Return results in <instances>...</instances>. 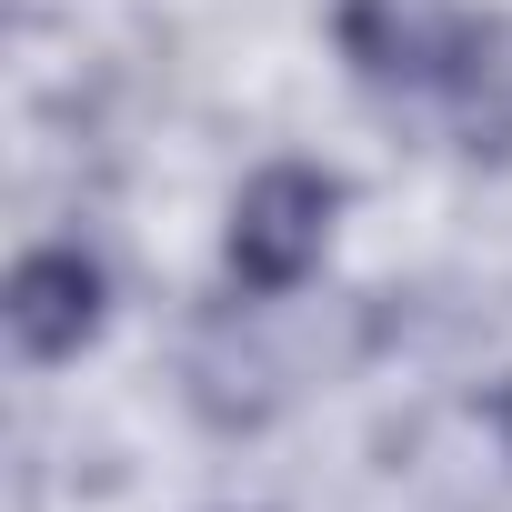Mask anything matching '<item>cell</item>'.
Wrapping results in <instances>:
<instances>
[{
	"mask_svg": "<svg viewBox=\"0 0 512 512\" xmlns=\"http://www.w3.org/2000/svg\"><path fill=\"white\" fill-rule=\"evenodd\" d=\"M492 442H502V452H512V382H502V392H492Z\"/></svg>",
	"mask_w": 512,
	"mask_h": 512,
	"instance_id": "6",
	"label": "cell"
},
{
	"mask_svg": "<svg viewBox=\"0 0 512 512\" xmlns=\"http://www.w3.org/2000/svg\"><path fill=\"white\" fill-rule=\"evenodd\" d=\"M452 31L462 11H442V0H332V41L372 91H442Z\"/></svg>",
	"mask_w": 512,
	"mask_h": 512,
	"instance_id": "3",
	"label": "cell"
},
{
	"mask_svg": "<svg viewBox=\"0 0 512 512\" xmlns=\"http://www.w3.org/2000/svg\"><path fill=\"white\" fill-rule=\"evenodd\" d=\"M181 392L211 432H262L282 412V362L241 312H201L191 342H181Z\"/></svg>",
	"mask_w": 512,
	"mask_h": 512,
	"instance_id": "4",
	"label": "cell"
},
{
	"mask_svg": "<svg viewBox=\"0 0 512 512\" xmlns=\"http://www.w3.org/2000/svg\"><path fill=\"white\" fill-rule=\"evenodd\" d=\"M0 322H11L21 362H81L111 322V272L81 241H41L11 262V292H0Z\"/></svg>",
	"mask_w": 512,
	"mask_h": 512,
	"instance_id": "2",
	"label": "cell"
},
{
	"mask_svg": "<svg viewBox=\"0 0 512 512\" xmlns=\"http://www.w3.org/2000/svg\"><path fill=\"white\" fill-rule=\"evenodd\" d=\"M442 101L472 151H512V21L502 11H462L452 61H442Z\"/></svg>",
	"mask_w": 512,
	"mask_h": 512,
	"instance_id": "5",
	"label": "cell"
},
{
	"mask_svg": "<svg viewBox=\"0 0 512 512\" xmlns=\"http://www.w3.org/2000/svg\"><path fill=\"white\" fill-rule=\"evenodd\" d=\"M332 221H342V181L312 171V161H272V171H251L241 201H231V231H221V262L241 292H302L322 272V251H332Z\"/></svg>",
	"mask_w": 512,
	"mask_h": 512,
	"instance_id": "1",
	"label": "cell"
}]
</instances>
